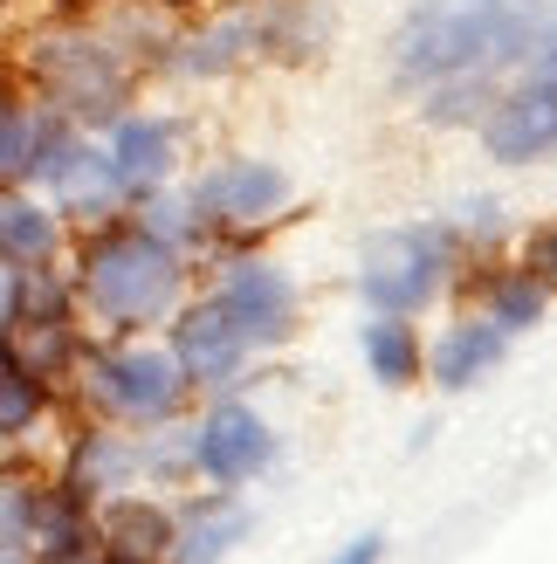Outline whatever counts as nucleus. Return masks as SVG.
<instances>
[{"instance_id": "1", "label": "nucleus", "mask_w": 557, "mask_h": 564, "mask_svg": "<svg viewBox=\"0 0 557 564\" xmlns=\"http://www.w3.org/2000/svg\"><path fill=\"white\" fill-rule=\"evenodd\" d=\"M544 28V8H523V0H413L385 35V69H393V90L421 97L427 83L448 76H495L510 83L523 69Z\"/></svg>"}, {"instance_id": "2", "label": "nucleus", "mask_w": 557, "mask_h": 564, "mask_svg": "<svg viewBox=\"0 0 557 564\" xmlns=\"http://www.w3.org/2000/svg\"><path fill=\"white\" fill-rule=\"evenodd\" d=\"M69 290L110 330H138V324H159L165 310L179 303L186 256L173 241H159L138 214L131 220L118 214V220H103V228H90V241H83V269H76Z\"/></svg>"}, {"instance_id": "3", "label": "nucleus", "mask_w": 557, "mask_h": 564, "mask_svg": "<svg viewBox=\"0 0 557 564\" xmlns=\"http://www.w3.org/2000/svg\"><path fill=\"white\" fill-rule=\"evenodd\" d=\"M21 83L42 104H55L63 118H76V124H110L118 110H131L138 55L110 35V28L69 21V28H42V35L28 42Z\"/></svg>"}, {"instance_id": "4", "label": "nucleus", "mask_w": 557, "mask_h": 564, "mask_svg": "<svg viewBox=\"0 0 557 564\" xmlns=\"http://www.w3.org/2000/svg\"><path fill=\"white\" fill-rule=\"evenodd\" d=\"M482 131V152L495 165H544L557 159V8H544V28L523 69L495 90L489 118L476 124Z\"/></svg>"}, {"instance_id": "5", "label": "nucleus", "mask_w": 557, "mask_h": 564, "mask_svg": "<svg viewBox=\"0 0 557 564\" xmlns=\"http://www.w3.org/2000/svg\"><path fill=\"white\" fill-rule=\"evenodd\" d=\"M461 235L448 220H421V228H385L358 256V296L385 317H413L421 303L440 296V282L461 269Z\"/></svg>"}, {"instance_id": "6", "label": "nucleus", "mask_w": 557, "mask_h": 564, "mask_svg": "<svg viewBox=\"0 0 557 564\" xmlns=\"http://www.w3.org/2000/svg\"><path fill=\"white\" fill-rule=\"evenodd\" d=\"M83 392L118 420V427H159L186 406V372L173 351H145V345H110V351H90L83 365Z\"/></svg>"}, {"instance_id": "7", "label": "nucleus", "mask_w": 557, "mask_h": 564, "mask_svg": "<svg viewBox=\"0 0 557 564\" xmlns=\"http://www.w3.org/2000/svg\"><path fill=\"white\" fill-rule=\"evenodd\" d=\"M186 200L200 214V235H248V228H262V220H275L296 200V180L275 159L234 152V159H214L207 173H193Z\"/></svg>"}, {"instance_id": "8", "label": "nucleus", "mask_w": 557, "mask_h": 564, "mask_svg": "<svg viewBox=\"0 0 557 564\" xmlns=\"http://www.w3.org/2000/svg\"><path fill=\"white\" fill-rule=\"evenodd\" d=\"M103 159H110V180H118L124 200H145V193L179 180L186 124L173 110H118V118L103 124Z\"/></svg>"}, {"instance_id": "9", "label": "nucleus", "mask_w": 557, "mask_h": 564, "mask_svg": "<svg viewBox=\"0 0 557 564\" xmlns=\"http://www.w3.org/2000/svg\"><path fill=\"white\" fill-rule=\"evenodd\" d=\"M186 462L200 482L214 489H241L248 475H262L275 462V434H269V420L255 406H241V400H220L200 427L186 434Z\"/></svg>"}, {"instance_id": "10", "label": "nucleus", "mask_w": 557, "mask_h": 564, "mask_svg": "<svg viewBox=\"0 0 557 564\" xmlns=\"http://www.w3.org/2000/svg\"><path fill=\"white\" fill-rule=\"evenodd\" d=\"M214 303L228 310V324L248 337V351L283 345V337L296 330V282L283 275V262H269V256H241V262H228Z\"/></svg>"}, {"instance_id": "11", "label": "nucleus", "mask_w": 557, "mask_h": 564, "mask_svg": "<svg viewBox=\"0 0 557 564\" xmlns=\"http://www.w3.org/2000/svg\"><path fill=\"white\" fill-rule=\"evenodd\" d=\"M248 63H262V55H255V21H248L241 0H234V8H220V14H207L200 28H186V35H173V48H165V69L186 76V83L234 76Z\"/></svg>"}, {"instance_id": "12", "label": "nucleus", "mask_w": 557, "mask_h": 564, "mask_svg": "<svg viewBox=\"0 0 557 564\" xmlns=\"http://www.w3.org/2000/svg\"><path fill=\"white\" fill-rule=\"evenodd\" d=\"M173 358H179L186 386H228V379L241 372V358H248V337L228 324V310H220V303L207 296V303L179 310V330H173Z\"/></svg>"}, {"instance_id": "13", "label": "nucleus", "mask_w": 557, "mask_h": 564, "mask_svg": "<svg viewBox=\"0 0 557 564\" xmlns=\"http://www.w3.org/2000/svg\"><path fill=\"white\" fill-rule=\"evenodd\" d=\"M234 538H248V502L234 489H207L173 517V544L165 564H220L234 551Z\"/></svg>"}, {"instance_id": "14", "label": "nucleus", "mask_w": 557, "mask_h": 564, "mask_svg": "<svg viewBox=\"0 0 557 564\" xmlns=\"http://www.w3.org/2000/svg\"><path fill=\"white\" fill-rule=\"evenodd\" d=\"M173 544V510H159L145 496H103L97 510V551L118 564H165Z\"/></svg>"}, {"instance_id": "15", "label": "nucleus", "mask_w": 557, "mask_h": 564, "mask_svg": "<svg viewBox=\"0 0 557 564\" xmlns=\"http://www.w3.org/2000/svg\"><path fill=\"white\" fill-rule=\"evenodd\" d=\"M63 256V214L35 200L28 186H0V262L8 269H42Z\"/></svg>"}, {"instance_id": "16", "label": "nucleus", "mask_w": 557, "mask_h": 564, "mask_svg": "<svg viewBox=\"0 0 557 564\" xmlns=\"http://www.w3.org/2000/svg\"><path fill=\"white\" fill-rule=\"evenodd\" d=\"M503 358H510V330H495L489 317H461V324H448V330L434 337V351H427V372H434V386L461 392V386L489 379Z\"/></svg>"}, {"instance_id": "17", "label": "nucleus", "mask_w": 557, "mask_h": 564, "mask_svg": "<svg viewBox=\"0 0 557 564\" xmlns=\"http://www.w3.org/2000/svg\"><path fill=\"white\" fill-rule=\"evenodd\" d=\"M358 351H365V372H372L385 392L413 386V379H421V365H427L421 330H413L406 317H385V310H372V324L358 330Z\"/></svg>"}, {"instance_id": "18", "label": "nucleus", "mask_w": 557, "mask_h": 564, "mask_svg": "<svg viewBox=\"0 0 557 564\" xmlns=\"http://www.w3.org/2000/svg\"><path fill=\"white\" fill-rule=\"evenodd\" d=\"M35 118L42 97L21 76L0 69V186H28V152H35Z\"/></svg>"}, {"instance_id": "19", "label": "nucleus", "mask_w": 557, "mask_h": 564, "mask_svg": "<svg viewBox=\"0 0 557 564\" xmlns=\"http://www.w3.org/2000/svg\"><path fill=\"white\" fill-rule=\"evenodd\" d=\"M544 310H550V290H544V282L523 269V262L482 275V317H489L495 330H510V337H516V330H531Z\"/></svg>"}, {"instance_id": "20", "label": "nucleus", "mask_w": 557, "mask_h": 564, "mask_svg": "<svg viewBox=\"0 0 557 564\" xmlns=\"http://www.w3.org/2000/svg\"><path fill=\"white\" fill-rule=\"evenodd\" d=\"M495 90H503L495 76H448V83H427L413 110H421V118H427L434 131H476V124L489 118Z\"/></svg>"}, {"instance_id": "21", "label": "nucleus", "mask_w": 557, "mask_h": 564, "mask_svg": "<svg viewBox=\"0 0 557 564\" xmlns=\"http://www.w3.org/2000/svg\"><path fill=\"white\" fill-rule=\"evenodd\" d=\"M42 406H48V386L28 372V365L0 358V441H21L42 420Z\"/></svg>"}, {"instance_id": "22", "label": "nucleus", "mask_w": 557, "mask_h": 564, "mask_svg": "<svg viewBox=\"0 0 557 564\" xmlns=\"http://www.w3.org/2000/svg\"><path fill=\"white\" fill-rule=\"evenodd\" d=\"M28 523H35V489H21V482H0V551L28 544Z\"/></svg>"}, {"instance_id": "23", "label": "nucleus", "mask_w": 557, "mask_h": 564, "mask_svg": "<svg viewBox=\"0 0 557 564\" xmlns=\"http://www.w3.org/2000/svg\"><path fill=\"white\" fill-rule=\"evenodd\" d=\"M523 269H531L544 290H557V220H544V228L523 241Z\"/></svg>"}, {"instance_id": "24", "label": "nucleus", "mask_w": 557, "mask_h": 564, "mask_svg": "<svg viewBox=\"0 0 557 564\" xmlns=\"http://www.w3.org/2000/svg\"><path fill=\"white\" fill-rule=\"evenodd\" d=\"M385 557V538H379V530H372V538H351L338 557H330V564H379Z\"/></svg>"}, {"instance_id": "25", "label": "nucleus", "mask_w": 557, "mask_h": 564, "mask_svg": "<svg viewBox=\"0 0 557 564\" xmlns=\"http://www.w3.org/2000/svg\"><path fill=\"white\" fill-rule=\"evenodd\" d=\"M110 8H152V14H173V8H193V0H110Z\"/></svg>"}, {"instance_id": "26", "label": "nucleus", "mask_w": 557, "mask_h": 564, "mask_svg": "<svg viewBox=\"0 0 557 564\" xmlns=\"http://www.w3.org/2000/svg\"><path fill=\"white\" fill-rule=\"evenodd\" d=\"M83 564H118V557H103V551H97V557H83Z\"/></svg>"}, {"instance_id": "27", "label": "nucleus", "mask_w": 557, "mask_h": 564, "mask_svg": "<svg viewBox=\"0 0 557 564\" xmlns=\"http://www.w3.org/2000/svg\"><path fill=\"white\" fill-rule=\"evenodd\" d=\"M523 8H550V0H523Z\"/></svg>"}, {"instance_id": "28", "label": "nucleus", "mask_w": 557, "mask_h": 564, "mask_svg": "<svg viewBox=\"0 0 557 564\" xmlns=\"http://www.w3.org/2000/svg\"><path fill=\"white\" fill-rule=\"evenodd\" d=\"M0 28H8V0H0Z\"/></svg>"}]
</instances>
